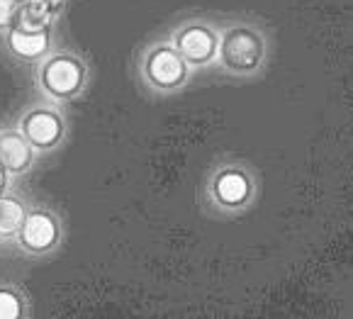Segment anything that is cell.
<instances>
[{
  "label": "cell",
  "instance_id": "obj_3",
  "mask_svg": "<svg viewBox=\"0 0 353 319\" xmlns=\"http://www.w3.org/2000/svg\"><path fill=\"white\" fill-rule=\"evenodd\" d=\"M144 83L159 93H171L188 83L190 63L183 59L173 42H156L144 52L139 61Z\"/></svg>",
  "mask_w": 353,
  "mask_h": 319
},
{
  "label": "cell",
  "instance_id": "obj_9",
  "mask_svg": "<svg viewBox=\"0 0 353 319\" xmlns=\"http://www.w3.org/2000/svg\"><path fill=\"white\" fill-rule=\"evenodd\" d=\"M34 152L20 130H0V161L10 176H22L34 163Z\"/></svg>",
  "mask_w": 353,
  "mask_h": 319
},
{
  "label": "cell",
  "instance_id": "obj_13",
  "mask_svg": "<svg viewBox=\"0 0 353 319\" xmlns=\"http://www.w3.org/2000/svg\"><path fill=\"white\" fill-rule=\"evenodd\" d=\"M15 12H17V3L0 0V32H6L8 27L15 25Z\"/></svg>",
  "mask_w": 353,
  "mask_h": 319
},
{
  "label": "cell",
  "instance_id": "obj_4",
  "mask_svg": "<svg viewBox=\"0 0 353 319\" xmlns=\"http://www.w3.org/2000/svg\"><path fill=\"white\" fill-rule=\"evenodd\" d=\"M208 198L222 212H241L256 198L254 176L239 163H224L210 176Z\"/></svg>",
  "mask_w": 353,
  "mask_h": 319
},
{
  "label": "cell",
  "instance_id": "obj_7",
  "mask_svg": "<svg viewBox=\"0 0 353 319\" xmlns=\"http://www.w3.org/2000/svg\"><path fill=\"white\" fill-rule=\"evenodd\" d=\"M15 239L27 254H34V256L52 254L61 241V222L49 209H27L25 222Z\"/></svg>",
  "mask_w": 353,
  "mask_h": 319
},
{
  "label": "cell",
  "instance_id": "obj_8",
  "mask_svg": "<svg viewBox=\"0 0 353 319\" xmlns=\"http://www.w3.org/2000/svg\"><path fill=\"white\" fill-rule=\"evenodd\" d=\"M6 47L20 61H42L52 49V30H22L12 25L6 30Z\"/></svg>",
  "mask_w": 353,
  "mask_h": 319
},
{
  "label": "cell",
  "instance_id": "obj_2",
  "mask_svg": "<svg viewBox=\"0 0 353 319\" xmlns=\"http://www.w3.org/2000/svg\"><path fill=\"white\" fill-rule=\"evenodd\" d=\"M88 83V66L83 59L73 56L68 52L49 54L37 66V85L44 95H49L57 103L76 98L83 93Z\"/></svg>",
  "mask_w": 353,
  "mask_h": 319
},
{
  "label": "cell",
  "instance_id": "obj_5",
  "mask_svg": "<svg viewBox=\"0 0 353 319\" xmlns=\"http://www.w3.org/2000/svg\"><path fill=\"white\" fill-rule=\"evenodd\" d=\"M173 44L183 54L190 68H205L212 61H217L219 49V30L208 22H185L173 32Z\"/></svg>",
  "mask_w": 353,
  "mask_h": 319
},
{
  "label": "cell",
  "instance_id": "obj_12",
  "mask_svg": "<svg viewBox=\"0 0 353 319\" xmlns=\"http://www.w3.org/2000/svg\"><path fill=\"white\" fill-rule=\"evenodd\" d=\"M25 317V300L10 285H0V319Z\"/></svg>",
  "mask_w": 353,
  "mask_h": 319
},
{
  "label": "cell",
  "instance_id": "obj_14",
  "mask_svg": "<svg viewBox=\"0 0 353 319\" xmlns=\"http://www.w3.org/2000/svg\"><path fill=\"white\" fill-rule=\"evenodd\" d=\"M47 3L52 6V10H54V12H59L63 6H66V0H47Z\"/></svg>",
  "mask_w": 353,
  "mask_h": 319
},
{
  "label": "cell",
  "instance_id": "obj_10",
  "mask_svg": "<svg viewBox=\"0 0 353 319\" xmlns=\"http://www.w3.org/2000/svg\"><path fill=\"white\" fill-rule=\"evenodd\" d=\"M57 12L47 0H22L15 12V27L22 30H52Z\"/></svg>",
  "mask_w": 353,
  "mask_h": 319
},
{
  "label": "cell",
  "instance_id": "obj_6",
  "mask_svg": "<svg viewBox=\"0 0 353 319\" xmlns=\"http://www.w3.org/2000/svg\"><path fill=\"white\" fill-rule=\"evenodd\" d=\"M17 130L27 136L37 152H54L66 136V120L57 107H30L17 122Z\"/></svg>",
  "mask_w": 353,
  "mask_h": 319
},
{
  "label": "cell",
  "instance_id": "obj_1",
  "mask_svg": "<svg viewBox=\"0 0 353 319\" xmlns=\"http://www.w3.org/2000/svg\"><path fill=\"white\" fill-rule=\"evenodd\" d=\"M268 56V42L261 27L251 22H229L219 30V66L232 76L259 74Z\"/></svg>",
  "mask_w": 353,
  "mask_h": 319
},
{
  "label": "cell",
  "instance_id": "obj_15",
  "mask_svg": "<svg viewBox=\"0 0 353 319\" xmlns=\"http://www.w3.org/2000/svg\"><path fill=\"white\" fill-rule=\"evenodd\" d=\"M12 3H17V6H20V3H22V0H12Z\"/></svg>",
  "mask_w": 353,
  "mask_h": 319
},
{
  "label": "cell",
  "instance_id": "obj_11",
  "mask_svg": "<svg viewBox=\"0 0 353 319\" xmlns=\"http://www.w3.org/2000/svg\"><path fill=\"white\" fill-rule=\"evenodd\" d=\"M27 207L20 198L10 193L0 195V239H15L25 222Z\"/></svg>",
  "mask_w": 353,
  "mask_h": 319
}]
</instances>
